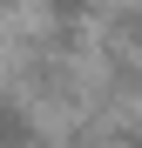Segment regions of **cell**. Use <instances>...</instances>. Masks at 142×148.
<instances>
[{
	"label": "cell",
	"mask_w": 142,
	"mask_h": 148,
	"mask_svg": "<svg viewBox=\"0 0 142 148\" xmlns=\"http://www.w3.org/2000/svg\"><path fill=\"white\" fill-rule=\"evenodd\" d=\"M47 7H54L61 20H81V14H88V0H47Z\"/></svg>",
	"instance_id": "obj_1"
},
{
	"label": "cell",
	"mask_w": 142,
	"mask_h": 148,
	"mask_svg": "<svg viewBox=\"0 0 142 148\" xmlns=\"http://www.w3.org/2000/svg\"><path fill=\"white\" fill-rule=\"evenodd\" d=\"M0 7H7V0H0Z\"/></svg>",
	"instance_id": "obj_2"
}]
</instances>
